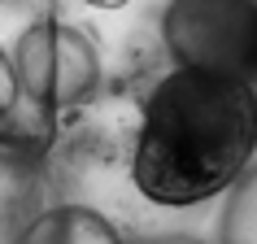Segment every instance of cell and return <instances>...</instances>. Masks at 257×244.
<instances>
[{
	"label": "cell",
	"instance_id": "6da1fadb",
	"mask_svg": "<svg viewBox=\"0 0 257 244\" xmlns=\"http://www.w3.org/2000/svg\"><path fill=\"white\" fill-rule=\"evenodd\" d=\"M257 157V83L170 66L140 100L131 179L166 209H188L235 183Z\"/></svg>",
	"mask_w": 257,
	"mask_h": 244
},
{
	"label": "cell",
	"instance_id": "7a4b0ae2",
	"mask_svg": "<svg viewBox=\"0 0 257 244\" xmlns=\"http://www.w3.org/2000/svg\"><path fill=\"white\" fill-rule=\"evenodd\" d=\"M61 127V0H0V140L44 153Z\"/></svg>",
	"mask_w": 257,
	"mask_h": 244
},
{
	"label": "cell",
	"instance_id": "3957f363",
	"mask_svg": "<svg viewBox=\"0 0 257 244\" xmlns=\"http://www.w3.org/2000/svg\"><path fill=\"white\" fill-rule=\"evenodd\" d=\"M153 40L170 66L257 83V0H162Z\"/></svg>",
	"mask_w": 257,
	"mask_h": 244
},
{
	"label": "cell",
	"instance_id": "277c9868",
	"mask_svg": "<svg viewBox=\"0 0 257 244\" xmlns=\"http://www.w3.org/2000/svg\"><path fill=\"white\" fill-rule=\"evenodd\" d=\"M44 205H48L44 153H31L0 140V244H14Z\"/></svg>",
	"mask_w": 257,
	"mask_h": 244
},
{
	"label": "cell",
	"instance_id": "5b68a950",
	"mask_svg": "<svg viewBox=\"0 0 257 244\" xmlns=\"http://www.w3.org/2000/svg\"><path fill=\"white\" fill-rule=\"evenodd\" d=\"M14 244H122L118 227L83 201L44 205Z\"/></svg>",
	"mask_w": 257,
	"mask_h": 244
},
{
	"label": "cell",
	"instance_id": "8992f818",
	"mask_svg": "<svg viewBox=\"0 0 257 244\" xmlns=\"http://www.w3.org/2000/svg\"><path fill=\"white\" fill-rule=\"evenodd\" d=\"M218 244H257V162H248L227 188V205L218 214Z\"/></svg>",
	"mask_w": 257,
	"mask_h": 244
},
{
	"label": "cell",
	"instance_id": "52a82bcc",
	"mask_svg": "<svg viewBox=\"0 0 257 244\" xmlns=\"http://www.w3.org/2000/svg\"><path fill=\"white\" fill-rule=\"evenodd\" d=\"M144 244H205V240H192V235H157V240H144Z\"/></svg>",
	"mask_w": 257,
	"mask_h": 244
}]
</instances>
